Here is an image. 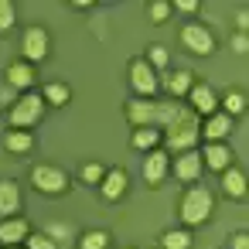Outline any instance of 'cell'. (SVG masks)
<instances>
[{
    "label": "cell",
    "instance_id": "6da1fadb",
    "mask_svg": "<svg viewBox=\"0 0 249 249\" xmlns=\"http://www.w3.org/2000/svg\"><path fill=\"white\" fill-rule=\"evenodd\" d=\"M184 113V103H157V99H130L126 103V120H130V126L133 130H140V126H154V130H167L178 116Z\"/></svg>",
    "mask_w": 249,
    "mask_h": 249
},
{
    "label": "cell",
    "instance_id": "7a4b0ae2",
    "mask_svg": "<svg viewBox=\"0 0 249 249\" xmlns=\"http://www.w3.org/2000/svg\"><path fill=\"white\" fill-rule=\"evenodd\" d=\"M160 143H164L174 157H178V154L195 150V147L201 143V120H198V116L184 106V113H181V116H178V120H174L164 133H160Z\"/></svg>",
    "mask_w": 249,
    "mask_h": 249
},
{
    "label": "cell",
    "instance_id": "3957f363",
    "mask_svg": "<svg viewBox=\"0 0 249 249\" xmlns=\"http://www.w3.org/2000/svg\"><path fill=\"white\" fill-rule=\"evenodd\" d=\"M178 215L188 229L195 225H205L212 215H215V195L205 188V184H188V191L181 195L178 201Z\"/></svg>",
    "mask_w": 249,
    "mask_h": 249
},
{
    "label": "cell",
    "instance_id": "277c9868",
    "mask_svg": "<svg viewBox=\"0 0 249 249\" xmlns=\"http://www.w3.org/2000/svg\"><path fill=\"white\" fill-rule=\"evenodd\" d=\"M45 109H48V106H45L41 92H21V96L14 99V106L7 109V120H11L14 130H31V126L41 123Z\"/></svg>",
    "mask_w": 249,
    "mask_h": 249
},
{
    "label": "cell",
    "instance_id": "5b68a950",
    "mask_svg": "<svg viewBox=\"0 0 249 249\" xmlns=\"http://www.w3.org/2000/svg\"><path fill=\"white\" fill-rule=\"evenodd\" d=\"M126 75H130V89L137 92V99H154V96H157V89H160V79H157V72L147 65V58H143V55L130 58V65H126Z\"/></svg>",
    "mask_w": 249,
    "mask_h": 249
},
{
    "label": "cell",
    "instance_id": "8992f818",
    "mask_svg": "<svg viewBox=\"0 0 249 249\" xmlns=\"http://www.w3.org/2000/svg\"><path fill=\"white\" fill-rule=\"evenodd\" d=\"M31 184H35V191L55 198V195L69 191V174L62 167H55V164H35L31 167Z\"/></svg>",
    "mask_w": 249,
    "mask_h": 249
},
{
    "label": "cell",
    "instance_id": "52a82bcc",
    "mask_svg": "<svg viewBox=\"0 0 249 249\" xmlns=\"http://www.w3.org/2000/svg\"><path fill=\"white\" fill-rule=\"evenodd\" d=\"M181 45L191 52V55H212L215 52V35H212V28H205L201 21H191V24H184L181 28Z\"/></svg>",
    "mask_w": 249,
    "mask_h": 249
},
{
    "label": "cell",
    "instance_id": "ba28073f",
    "mask_svg": "<svg viewBox=\"0 0 249 249\" xmlns=\"http://www.w3.org/2000/svg\"><path fill=\"white\" fill-rule=\"evenodd\" d=\"M48 52H52V38H48V31H45L41 24L28 28L24 38H21V55H24V62H28V65H38V62L48 58Z\"/></svg>",
    "mask_w": 249,
    "mask_h": 249
},
{
    "label": "cell",
    "instance_id": "9c48e42d",
    "mask_svg": "<svg viewBox=\"0 0 249 249\" xmlns=\"http://www.w3.org/2000/svg\"><path fill=\"white\" fill-rule=\"evenodd\" d=\"M4 86L14 89V92H35V86H38V69L28 65L24 58H21V62H11V65L4 69Z\"/></svg>",
    "mask_w": 249,
    "mask_h": 249
},
{
    "label": "cell",
    "instance_id": "30bf717a",
    "mask_svg": "<svg viewBox=\"0 0 249 249\" xmlns=\"http://www.w3.org/2000/svg\"><path fill=\"white\" fill-rule=\"evenodd\" d=\"M184 99H188V109H191L198 120H205V116L218 113V96H215V89H212L208 82H195V86H191V92H188Z\"/></svg>",
    "mask_w": 249,
    "mask_h": 249
},
{
    "label": "cell",
    "instance_id": "8fae6325",
    "mask_svg": "<svg viewBox=\"0 0 249 249\" xmlns=\"http://www.w3.org/2000/svg\"><path fill=\"white\" fill-rule=\"evenodd\" d=\"M167 174H171V154L160 150V147L150 150L143 157V181H147V188H160Z\"/></svg>",
    "mask_w": 249,
    "mask_h": 249
},
{
    "label": "cell",
    "instance_id": "7c38bea8",
    "mask_svg": "<svg viewBox=\"0 0 249 249\" xmlns=\"http://www.w3.org/2000/svg\"><path fill=\"white\" fill-rule=\"evenodd\" d=\"M31 235V222L24 215H11V218H0V246H24V239Z\"/></svg>",
    "mask_w": 249,
    "mask_h": 249
},
{
    "label": "cell",
    "instance_id": "4fadbf2b",
    "mask_svg": "<svg viewBox=\"0 0 249 249\" xmlns=\"http://www.w3.org/2000/svg\"><path fill=\"white\" fill-rule=\"evenodd\" d=\"M126 188H130V174H126L123 167H106V174H103V181H99V195H103L106 201H120V198L126 195Z\"/></svg>",
    "mask_w": 249,
    "mask_h": 249
},
{
    "label": "cell",
    "instance_id": "5bb4252c",
    "mask_svg": "<svg viewBox=\"0 0 249 249\" xmlns=\"http://www.w3.org/2000/svg\"><path fill=\"white\" fill-rule=\"evenodd\" d=\"M171 171H174V178H178L181 184H195V181L201 178V157H198V150L178 154L174 164H171Z\"/></svg>",
    "mask_w": 249,
    "mask_h": 249
},
{
    "label": "cell",
    "instance_id": "9a60e30c",
    "mask_svg": "<svg viewBox=\"0 0 249 249\" xmlns=\"http://www.w3.org/2000/svg\"><path fill=\"white\" fill-rule=\"evenodd\" d=\"M198 79H195V72L191 69H178V72H171L167 79H160V89L178 103V99H184L188 92H191V86H195Z\"/></svg>",
    "mask_w": 249,
    "mask_h": 249
},
{
    "label": "cell",
    "instance_id": "2e32d148",
    "mask_svg": "<svg viewBox=\"0 0 249 249\" xmlns=\"http://www.w3.org/2000/svg\"><path fill=\"white\" fill-rule=\"evenodd\" d=\"M198 157H201V167L222 174V171L232 164V147H229V143H205V147L198 150Z\"/></svg>",
    "mask_w": 249,
    "mask_h": 249
},
{
    "label": "cell",
    "instance_id": "e0dca14e",
    "mask_svg": "<svg viewBox=\"0 0 249 249\" xmlns=\"http://www.w3.org/2000/svg\"><path fill=\"white\" fill-rule=\"evenodd\" d=\"M229 133H232V120H229L225 113H212V116H205V123H201V137H205V143H225Z\"/></svg>",
    "mask_w": 249,
    "mask_h": 249
},
{
    "label": "cell",
    "instance_id": "ac0fdd59",
    "mask_svg": "<svg viewBox=\"0 0 249 249\" xmlns=\"http://www.w3.org/2000/svg\"><path fill=\"white\" fill-rule=\"evenodd\" d=\"M21 212V188L11 178H0V218H11Z\"/></svg>",
    "mask_w": 249,
    "mask_h": 249
},
{
    "label": "cell",
    "instance_id": "d6986e66",
    "mask_svg": "<svg viewBox=\"0 0 249 249\" xmlns=\"http://www.w3.org/2000/svg\"><path fill=\"white\" fill-rule=\"evenodd\" d=\"M222 191H225V198H232V201H242V198H246V174H242V167L229 164V167L222 171Z\"/></svg>",
    "mask_w": 249,
    "mask_h": 249
},
{
    "label": "cell",
    "instance_id": "ffe728a7",
    "mask_svg": "<svg viewBox=\"0 0 249 249\" xmlns=\"http://www.w3.org/2000/svg\"><path fill=\"white\" fill-rule=\"evenodd\" d=\"M218 113H225L229 120L242 116V113H246V92H239V89H229L225 96H218Z\"/></svg>",
    "mask_w": 249,
    "mask_h": 249
},
{
    "label": "cell",
    "instance_id": "44dd1931",
    "mask_svg": "<svg viewBox=\"0 0 249 249\" xmlns=\"http://www.w3.org/2000/svg\"><path fill=\"white\" fill-rule=\"evenodd\" d=\"M41 99H45V106H69L72 103V89L65 82H48L41 89Z\"/></svg>",
    "mask_w": 249,
    "mask_h": 249
},
{
    "label": "cell",
    "instance_id": "7402d4cb",
    "mask_svg": "<svg viewBox=\"0 0 249 249\" xmlns=\"http://www.w3.org/2000/svg\"><path fill=\"white\" fill-rule=\"evenodd\" d=\"M130 143H133L137 150L150 154V150H157V147H160V130H154V126H140V130H133Z\"/></svg>",
    "mask_w": 249,
    "mask_h": 249
},
{
    "label": "cell",
    "instance_id": "603a6c76",
    "mask_svg": "<svg viewBox=\"0 0 249 249\" xmlns=\"http://www.w3.org/2000/svg\"><path fill=\"white\" fill-rule=\"evenodd\" d=\"M4 147H7L11 154H28V150L35 147V133H31V130H11V133L4 137Z\"/></svg>",
    "mask_w": 249,
    "mask_h": 249
},
{
    "label": "cell",
    "instance_id": "cb8c5ba5",
    "mask_svg": "<svg viewBox=\"0 0 249 249\" xmlns=\"http://www.w3.org/2000/svg\"><path fill=\"white\" fill-rule=\"evenodd\" d=\"M191 246H195V239L188 229H167L160 235V249H191Z\"/></svg>",
    "mask_w": 249,
    "mask_h": 249
},
{
    "label": "cell",
    "instance_id": "d4e9b609",
    "mask_svg": "<svg viewBox=\"0 0 249 249\" xmlns=\"http://www.w3.org/2000/svg\"><path fill=\"white\" fill-rule=\"evenodd\" d=\"M79 249H109V232L106 229H86L79 235Z\"/></svg>",
    "mask_w": 249,
    "mask_h": 249
},
{
    "label": "cell",
    "instance_id": "484cf974",
    "mask_svg": "<svg viewBox=\"0 0 249 249\" xmlns=\"http://www.w3.org/2000/svg\"><path fill=\"white\" fill-rule=\"evenodd\" d=\"M171 14H174V7H171V0H150L147 4V18H150V24H167L171 21Z\"/></svg>",
    "mask_w": 249,
    "mask_h": 249
},
{
    "label": "cell",
    "instance_id": "4316f807",
    "mask_svg": "<svg viewBox=\"0 0 249 249\" xmlns=\"http://www.w3.org/2000/svg\"><path fill=\"white\" fill-rule=\"evenodd\" d=\"M147 65L154 69V72H160V69H167V62H171V55H167V48L164 45H147Z\"/></svg>",
    "mask_w": 249,
    "mask_h": 249
},
{
    "label": "cell",
    "instance_id": "83f0119b",
    "mask_svg": "<svg viewBox=\"0 0 249 249\" xmlns=\"http://www.w3.org/2000/svg\"><path fill=\"white\" fill-rule=\"evenodd\" d=\"M18 24V7L11 0H0V35H11Z\"/></svg>",
    "mask_w": 249,
    "mask_h": 249
},
{
    "label": "cell",
    "instance_id": "f1b7e54d",
    "mask_svg": "<svg viewBox=\"0 0 249 249\" xmlns=\"http://www.w3.org/2000/svg\"><path fill=\"white\" fill-rule=\"evenodd\" d=\"M103 174H106V167H103L99 160H89V164H82V171H79V178H82L86 184H96V188H99Z\"/></svg>",
    "mask_w": 249,
    "mask_h": 249
},
{
    "label": "cell",
    "instance_id": "f546056e",
    "mask_svg": "<svg viewBox=\"0 0 249 249\" xmlns=\"http://www.w3.org/2000/svg\"><path fill=\"white\" fill-rule=\"evenodd\" d=\"M24 249H58V242H52L45 232H31L24 239Z\"/></svg>",
    "mask_w": 249,
    "mask_h": 249
},
{
    "label": "cell",
    "instance_id": "4dcf8cb0",
    "mask_svg": "<svg viewBox=\"0 0 249 249\" xmlns=\"http://www.w3.org/2000/svg\"><path fill=\"white\" fill-rule=\"evenodd\" d=\"M229 48H232L235 55H246V52H249V35H246V31H235V35L229 38Z\"/></svg>",
    "mask_w": 249,
    "mask_h": 249
},
{
    "label": "cell",
    "instance_id": "1f68e13d",
    "mask_svg": "<svg viewBox=\"0 0 249 249\" xmlns=\"http://www.w3.org/2000/svg\"><path fill=\"white\" fill-rule=\"evenodd\" d=\"M45 235H48L52 242H58V239H69V235H72V229H69V225H62V222H55V225H48V229H45Z\"/></svg>",
    "mask_w": 249,
    "mask_h": 249
},
{
    "label": "cell",
    "instance_id": "d6a6232c",
    "mask_svg": "<svg viewBox=\"0 0 249 249\" xmlns=\"http://www.w3.org/2000/svg\"><path fill=\"white\" fill-rule=\"evenodd\" d=\"M171 7L181 11V14H195V11H198V0H174Z\"/></svg>",
    "mask_w": 249,
    "mask_h": 249
},
{
    "label": "cell",
    "instance_id": "836d02e7",
    "mask_svg": "<svg viewBox=\"0 0 249 249\" xmlns=\"http://www.w3.org/2000/svg\"><path fill=\"white\" fill-rule=\"evenodd\" d=\"M229 249H249V235H246V232H235V235L229 239Z\"/></svg>",
    "mask_w": 249,
    "mask_h": 249
},
{
    "label": "cell",
    "instance_id": "e575fe53",
    "mask_svg": "<svg viewBox=\"0 0 249 249\" xmlns=\"http://www.w3.org/2000/svg\"><path fill=\"white\" fill-rule=\"evenodd\" d=\"M235 28H239V31H246V28H249V14H246V11H239V14H235Z\"/></svg>",
    "mask_w": 249,
    "mask_h": 249
},
{
    "label": "cell",
    "instance_id": "d590c367",
    "mask_svg": "<svg viewBox=\"0 0 249 249\" xmlns=\"http://www.w3.org/2000/svg\"><path fill=\"white\" fill-rule=\"evenodd\" d=\"M123 249H137V246H123Z\"/></svg>",
    "mask_w": 249,
    "mask_h": 249
},
{
    "label": "cell",
    "instance_id": "8d00e7d4",
    "mask_svg": "<svg viewBox=\"0 0 249 249\" xmlns=\"http://www.w3.org/2000/svg\"><path fill=\"white\" fill-rule=\"evenodd\" d=\"M11 249H21V246H11Z\"/></svg>",
    "mask_w": 249,
    "mask_h": 249
}]
</instances>
